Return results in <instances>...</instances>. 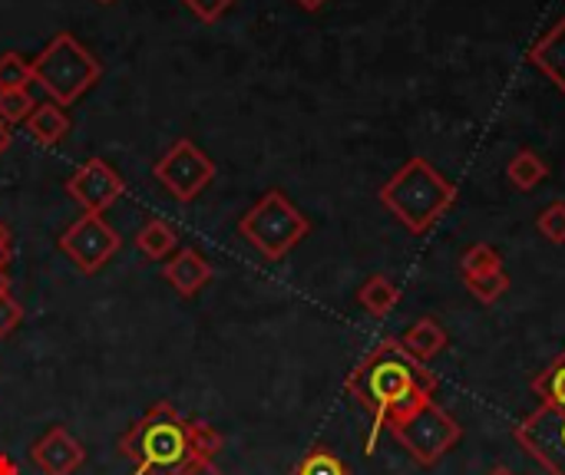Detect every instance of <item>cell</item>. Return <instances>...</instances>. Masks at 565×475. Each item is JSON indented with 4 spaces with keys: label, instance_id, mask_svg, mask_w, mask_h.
<instances>
[{
    "label": "cell",
    "instance_id": "6da1fadb",
    "mask_svg": "<svg viewBox=\"0 0 565 475\" xmlns=\"http://www.w3.org/2000/svg\"><path fill=\"white\" fill-rule=\"evenodd\" d=\"M437 377L427 370V364L414 360L401 337H384L348 377L344 390L348 397H354L367 413H371V436H367V456L377 446V436L384 433V423L391 417V410L407 400L411 393H430L437 397Z\"/></svg>",
    "mask_w": 565,
    "mask_h": 475
},
{
    "label": "cell",
    "instance_id": "7a4b0ae2",
    "mask_svg": "<svg viewBox=\"0 0 565 475\" xmlns=\"http://www.w3.org/2000/svg\"><path fill=\"white\" fill-rule=\"evenodd\" d=\"M381 205L411 231H430L457 202V185L424 155H411L377 192Z\"/></svg>",
    "mask_w": 565,
    "mask_h": 475
},
{
    "label": "cell",
    "instance_id": "3957f363",
    "mask_svg": "<svg viewBox=\"0 0 565 475\" xmlns=\"http://www.w3.org/2000/svg\"><path fill=\"white\" fill-rule=\"evenodd\" d=\"M185 417L169 403H152L122 436L119 456L132 463V475H179L185 463H192Z\"/></svg>",
    "mask_w": 565,
    "mask_h": 475
},
{
    "label": "cell",
    "instance_id": "277c9868",
    "mask_svg": "<svg viewBox=\"0 0 565 475\" xmlns=\"http://www.w3.org/2000/svg\"><path fill=\"white\" fill-rule=\"evenodd\" d=\"M33 83L50 96L56 106H73L79 96H86L99 83V60L73 36V33H56L33 60Z\"/></svg>",
    "mask_w": 565,
    "mask_h": 475
},
{
    "label": "cell",
    "instance_id": "5b68a950",
    "mask_svg": "<svg viewBox=\"0 0 565 475\" xmlns=\"http://www.w3.org/2000/svg\"><path fill=\"white\" fill-rule=\"evenodd\" d=\"M238 235L265 258V261H281L291 255L308 235L311 222L308 215L281 192L268 188L238 222Z\"/></svg>",
    "mask_w": 565,
    "mask_h": 475
},
{
    "label": "cell",
    "instance_id": "8992f818",
    "mask_svg": "<svg viewBox=\"0 0 565 475\" xmlns=\"http://www.w3.org/2000/svg\"><path fill=\"white\" fill-rule=\"evenodd\" d=\"M387 430L417 466H437L463 440V427L437 400H427L424 407L391 423Z\"/></svg>",
    "mask_w": 565,
    "mask_h": 475
},
{
    "label": "cell",
    "instance_id": "52a82bcc",
    "mask_svg": "<svg viewBox=\"0 0 565 475\" xmlns=\"http://www.w3.org/2000/svg\"><path fill=\"white\" fill-rule=\"evenodd\" d=\"M156 182L175 198V202H195L215 179V162L192 142L175 139L152 165Z\"/></svg>",
    "mask_w": 565,
    "mask_h": 475
},
{
    "label": "cell",
    "instance_id": "ba28073f",
    "mask_svg": "<svg viewBox=\"0 0 565 475\" xmlns=\"http://www.w3.org/2000/svg\"><path fill=\"white\" fill-rule=\"evenodd\" d=\"M60 251L73 261L79 274H96L103 271L122 248L119 231L103 218V215H79L60 238Z\"/></svg>",
    "mask_w": 565,
    "mask_h": 475
},
{
    "label": "cell",
    "instance_id": "9c48e42d",
    "mask_svg": "<svg viewBox=\"0 0 565 475\" xmlns=\"http://www.w3.org/2000/svg\"><path fill=\"white\" fill-rule=\"evenodd\" d=\"M513 440L536 466H543V473L565 475V410L540 403L523 423H516Z\"/></svg>",
    "mask_w": 565,
    "mask_h": 475
},
{
    "label": "cell",
    "instance_id": "30bf717a",
    "mask_svg": "<svg viewBox=\"0 0 565 475\" xmlns=\"http://www.w3.org/2000/svg\"><path fill=\"white\" fill-rule=\"evenodd\" d=\"M66 195L83 215H103L126 195V182L106 159H89L66 179Z\"/></svg>",
    "mask_w": 565,
    "mask_h": 475
},
{
    "label": "cell",
    "instance_id": "8fae6325",
    "mask_svg": "<svg viewBox=\"0 0 565 475\" xmlns=\"http://www.w3.org/2000/svg\"><path fill=\"white\" fill-rule=\"evenodd\" d=\"M30 460L43 475H73L86 463V450L66 427H53L30 446Z\"/></svg>",
    "mask_w": 565,
    "mask_h": 475
},
{
    "label": "cell",
    "instance_id": "7c38bea8",
    "mask_svg": "<svg viewBox=\"0 0 565 475\" xmlns=\"http://www.w3.org/2000/svg\"><path fill=\"white\" fill-rule=\"evenodd\" d=\"M162 278L175 288V294L195 298V294L212 281V265L205 261L202 251H195V248H179L172 258H166Z\"/></svg>",
    "mask_w": 565,
    "mask_h": 475
},
{
    "label": "cell",
    "instance_id": "4fadbf2b",
    "mask_svg": "<svg viewBox=\"0 0 565 475\" xmlns=\"http://www.w3.org/2000/svg\"><path fill=\"white\" fill-rule=\"evenodd\" d=\"M526 60L559 89L565 93V17H559L526 53Z\"/></svg>",
    "mask_w": 565,
    "mask_h": 475
},
{
    "label": "cell",
    "instance_id": "5bb4252c",
    "mask_svg": "<svg viewBox=\"0 0 565 475\" xmlns=\"http://www.w3.org/2000/svg\"><path fill=\"white\" fill-rule=\"evenodd\" d=\"M26 132H30V139L40 142V145H56V142H63L66 132H70V116H66V109L56 106V102H36L33 112L26 116Z\"/></svg>",
    "mask_w": 565,
    "mask_h": 475
},
{
    "label": "cell",
    "instance_id": "9a60e30c",
    "mask_svg": "<svg viewBox=\"0 0 565 475\" xmlns=\"http://www.w3.org/2000/svg\"><path fill=\"white\" fill-rule=\"evenodd\" d=\"M401 344H404V350H407L414 360L427 364V360H434L437 354H444V347H447V331H444L434 317H420L417 324H411V327L401 334Z\"/></svg>",
    "mask_w": 565,
    "mask_h": 475
},
{
    "label": "cell",
    "instance_id": "2e32d148",
    "mask_svg": "<svg viewBox=\"0 0 565 475\" xmlns=\"http://www.w3.org/2000/svg\"><path fill=\"white\" fill-rule=\"evenodd\" d=\"M136 248L149 258V261H166L179 251V231L166 222V218H149L139 231H136Z\"/></svg>",
    "mask_w": 565,
    "mask_h": 475
},
{
    "label": "cell",
    "instance_id": "e0dca14e",
    "mask_svg": "<svg viewBox=\"0 0 565 475\" xmlns=\"http://www.w3.org/2000/svg\"><path fill=\"white\" fill-rule=\"evenodd\" d=\"M507 179H510L520 192H533V188H540V185L550 179V162H546L536 149L523 145V149H516V155L510 159Z\"/></svg>",
    "mask_w": 565,
    "mask_h": 475
},
{
    "label": "cell",
    "instance_id": "ac0fdd59",
    "mask_svg": "<svg viewBox=\"0 0 565 475\" xmlns=\"http://www.w3.org/2000/svg\"><path fill=\"white\" fill-rule=\"evenodd\" d=\"M358 304H361L371 317H387V314L401 304V288H397L387 274H371V278L358 288Z\"/></svg>",
    "mask_w": 565,
    "mask_h": 475
},
{
    "label": "cell",
    "instance_id": "d6986e66",
    "mask_svg": "<svg viewBox=\"0 0 565 475\" xmlns=\"http://www.w3.org/2000/svg\"><path fill=\"white\" fill-rule=\"evenodd\" d=\"M533 393L540 397L543 407L565 410V350L533 380Z\"/></svg>",
    "mask_w": 565,
    "mask_h": 475
},
{
    "label": "cell",
    "instance_id": "ffe728a7",
    "mask_svg": "<svg viewBox=\"0 0 565 475\" xmlns=\"http://www.w3.org/2000/svg\"><path fill=\"white\" fill-rule=\"evenodd\" d=\"M185 436H189L192 460H212L215 463V456L225 450V436L212 423H205V420H189L185 423Z\"/></svg>",
    "mask_w": 565,
    "mask_h": 475
},
{
    "label": "cell",
    "instance_id": "44dd1931",
    "mask_svg": "<svg viewBox=\"0 0 565 475\" xmlns=\"http://www.w3.org/2000/svg\"><path fill=\"white\" fill-rule=\"evenodd\" d=\"M467 291L480 301V304H497L507 291H510V274L500 268V271H490V274H467L463 278Z\"/></svg>",
    "mask_w": 565,
    "mask_h": 475
},
{
    "label": "cell",
    "instance_id": "7402d4cb",
    "mask_svg": "<svg viewBox=\"0 0 565 475\" xmlns=\"http://www.w3.org/2000/svg\"><path fill=\"white\" fill-rule=\"evenodd\" d=\"M500 268H503V255L493 245H487V241L470 245L463 251V258H460V274L463 278L467 274H490V271H500Z\"/></svg>",
    "mask_w": 565,
    "mask_h": 475
},
{
    "label": "cell",
    "instance_id": "603a6c76",
    "mask_svg": "<svg viewBox=\"0 0 565 475\" xmlns=\"http://www.w3.org/2000/svg\"><path fill=\"white\" fill-rule=\"evenodd\" d=\"M33 106H36V99L30 96V89H0V122H7V126L26 122Z\"/></svg>",
    "mask_w": 565,
    "mask_h": 475
},
{
    "label": "cell",
    "instance_id": "cb8c5ba5",
    "mask_svg": "<svg viewBox=\"0 0 565 475\" xmlns=\"http://www.w3.org/2000/svg\"><path fill=\"white\" fill-rule=\"evenodd\" d=\"M33 69L20 53H0V89H30Z\"/></svg>",
    "mask_w": 565,
    "mask_h": 475
},
{
    "label": "cell",
    "instance_id": "d4e9b609",
    "mask_svg": "<svg viewBox=\"0 0 565 475\" xmlns=\"http://www.w3.org/2000/svg\"><path fill=\"white\" fill-rule=\"evenodd\" d=\"M295 475H351V469L328 450H311L301 463Z\"/></svg>",
    "mask_w": 565,
    "mask_h": 475
},
{
    "label": "cell",
    "instance_id": "484cf974",
    "mask_svg": "<svg viewBox=\"0 0 565 475\" xmlns=\"http://www.w3.org/2000/svg\"><path fill=\"white\" fill-rule=\"evenodd\" d=\"M536 228H540V235L546 238V241H553V245H565V202H550L543 212H540V218H536Z\"/></svg>",
    "mask_w": 565,
    "mask_h": 475
},
{
    "label": "cell",
    "instance_id": "4316f807",
    "mask_svg": "<svg viewBox=\"0 0 565 475\" xmlns=\"http://www.w3.org/2000/svg\"><path fill=\"white\" fill-rule=\"evenodd\" d=\"M20 321H23V304L10 291L0 294V341H7L20 327Z\"/></svg>",
    "mask_w": 565,
    "mask_h": 475
},
{
    "label": "cell",
    "instance_id": "83f0119b",
    "mask_svg": "<svg viewBox=\"0 0 565 475\" xmlns=\"http://www.w3.org/2000/svg\"><path fill=\"white\" fill-rule=\"evenodd\" d=\"M202 23H215V20H222L228 10H232V3L235 0H182Z\"/></svg>",
    "mask_w": 565,
    "mask_h": 475
},
{
    "label": "cell",
    "instance_id": "f1b7e54d",
    "mask_svg": "<svg viewBox=\"0 0 565 475\" xmlns=\"http://www.w3.org/2000/svg\"><path fill=\"white\" fill-rule=\"evenodd\" d=\"M179 475H225L212 460H192V463H185Z\"/></svg>",
    "mask_w": 565,
    "mask_h": 475
},
{
    "label": "cell",
    "instance_id": "f546056e",
    "mask_svg": "<svg viewBox=\"0 0 565 475\" xmlns=\"http://www.w3.org/2000/svg\"><path fill=\"white\" fill-rule=\"evenodd\" d=\"M13 258V231L7 228V222H0V268H7Z\"/></svg>",
    "mask_w": 565,
    "mask_h": 475
},
{
    "label": "cell",
    "instance_id": "4dcf8cb0",
    "mask_svg": "<svg viewBox=\"0 0 565 475\" xmlns=\"http://www.w3.org/2000/svg\"><path fill=\"white\" fill-rule=\"evenodd\" d=\"M10 142H13V132H10V126H7V122H0V155L10 149Z\"/></svg>",
    "mask_w": 565,
    "mask_h": 475
},
{
    "label": "cell",
    "instance_id": "1f68e13d",
    "mask_svg": "<svg viewBox=\"0 0 565 475\" xmlns=\"http://www.w3.org/2000/svg\"><path fill=\"white\" fill-rule=\"evenodd\" d=\"M0 475H20L17 463H13L10 456H0Z\"/></svg>",
    "mask_w": 565,
    "mask_h": 475
},
{
    "label": "cell",
    "instance_id": "d6a6232c",
    "mask_svg": "<svg viewBox=\"0 0 565 475\" xmlns=\"http://www.w3.org/2000/svg\"><path fill=\"white\" fill-rule=\"evenodd\" d=\"M295 3H298L301 10H311V13H315V10H321V7H324L328 0H295Z\"/></svg>",
    "mask_w": 565,
    "mask_h": 475
},
{
    "label": "cell",
    "instance_id": "836d02e7",
    "mask_svg": "<svg viewBox=\"0 0 565 475\" xmlns=\"http://www.w3.org/2000/svg\"><path fill=\"white\" fill-rule=\"evenodd\" d=\"M10 291V278H7V268H0V294Z\"/></svg>",
    "mask_w": 565,
    "mask_h": 475
},
{
    "label": "cell",
    "instance_id": "e575fe53",
    "mask_svg": "<svg viewBox=\"0 0 565 475\" xmlns=\"http://www.w3.org/2000/svg\"><path fill=\"white\" fill-rule=\"evenodd\" d=\"M487 475H516V473H513V469H507V466H493Z\"/></svg>",
    "mask_w": 565,
    "mask_h": 475
},
{
    "label": "cell",
    "instance_id": "d590c367",
    "mask_svg": "<svg viewBox=\"0 0 565 475\" xmlns=\"http://www.w3.org/2000/svg\"><path fill=\"white\" fill-rule=\"evenodd\" d=\"M96 3H113V0H96Z\"/></svg>",
    "mask_w": 565,
    "mask_h": 475
}]
</instances>
